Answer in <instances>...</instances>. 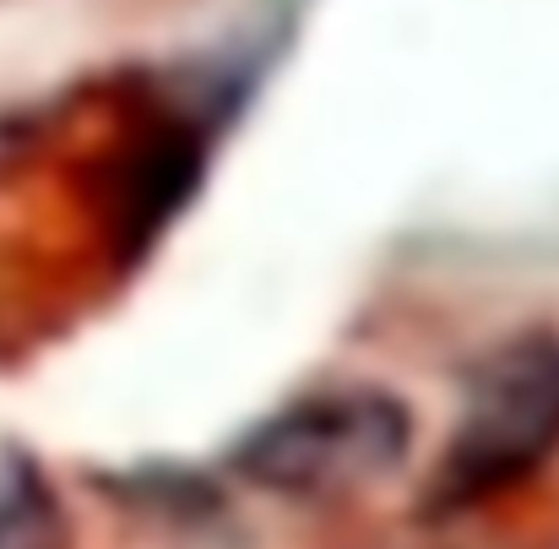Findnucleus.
<instances>
[{"label": "nucleus", "instance_id": "1", "mask_svg": "<svg viewBox=\"0 0 559 549\" xmlns=\"http://www.w3.org/2000/svg\"><path fill=\"white\" fill-rule=\"evenodd\" d=\"M559 457V332H522L467 375L418 512L445 523L522 490Z\"/></svg>", "mask_w": 559, "mask_h": 549}, {"label": "nucleus", "instance_id": "2", "mask_svg": "<svg viewBox=\"0 0 559 549\" xmlns=\"http://www.w3.org/2000/svg\"><path fill=\"white\" fill-rule=\"evenodd\" d=\"M413 452V413L385 386H321L266 413L234 446V468L283 501H343L396 474Z\"/></svg>", "mask_w": 559, "mask_h": 549}, {"label": "nucleus", "instance_id": "3", "mask_svg": "<svg viewBox=\"0 0 559 549\" xmlns=\"http://www.w3.org/2000/svg\"><path fill=\"white\" fill-rule=\"evenodd\" d=\"M0 549H66L60 506L16 446H0Z\"/></svg>", "mask_w": 559, "mask_h": 549}]
</instances>
